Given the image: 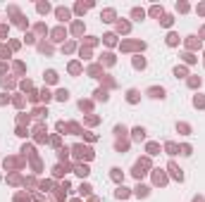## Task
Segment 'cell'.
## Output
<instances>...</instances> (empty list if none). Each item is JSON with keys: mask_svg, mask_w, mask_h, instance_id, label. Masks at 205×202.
I'll return each mask as SVG.
<instances>
[{"mask_svg": "<svg viewBox=\"0 0 205 202\" xmlns=\"http://www.w3.org/2000/svg\"><path fill=\"white\" fill-rule=\"evenodd\" d=\"M74 152L79 154V157H86V159H91V150H88V147H81V145H76V147H74Z\"/></svg>", "mask_w": 205, "mask_h": 202, "instance_id": "cell-1", "label": "cell"}, {"mask_svg": "<svg viewBox=\"0 0 205 202\" xmlns=\"http://www.w3.org/2000/svg\"><path fill=\"white\" fill-rule=\"evenodd\" d=\"M169 171H172V176H174V178H179V181L184 178V174H181V169H176L174 164H169Z\"/></svg>", "mask_w": 205, "mask_h": 202, "instance_id": "cell-2", "label": "cell"}, {"mask_svg": "<svg viewBox=\"0 0 205 202\" xmlns=\"http://www.w3.org/2000/svg\"><path fill=\"white\" fill-rule=\"evenodd\" d=\"M150 95H153V98H162L165 90H162V88H160V90H157V88H150Z\"/></svg>", "mask_w": 205, "mask_h": 202, "instance_id": "cell-3", "label": "cell"}, {"mask_svg": "<svg viewBox=\"0 0 205 202\" xmlns=\"http://www.w3.org/2000/svg\"><path fill=\"white\" fill-rule=\"evenodd\" d=\"M67 98H69L67 90H60V93H57V100H67Z\"/></svg>", "mask_w": 205, "mask_h": 202, "instance_id": "cell-4", "label": "cell"}, {"mask_svg": "<svg viewBox=\"0 0 205 202\" xmlns=\"http://www.w3.org/2000/svg\"><path fill=\"white\" fill-rule=\"evenodd\" d=\"M134 138L141 140V138H143V129H136V131H134Z\"/></svg>", "mask_w": 205, "mask_h": 202, "instance_id": "cell-5", "label": "cell"}, {"mask_svg": "<svg viewBox=\"0 0 205 202\" xmlns=\"http://www.w3.org/2000/svg\"><path fill=\"white\" fill-rule=\"evenodd\" d=\"M148 152H150V154H155V152H157V145L150 143V145H148Z\"/></svg>", "mask_w": 205, "mask_h": 202, "instance_id": "cell-6", "label": "cell"}, {"mask_svg": "<svg viewBox=\"0 0 205 202\" xmlns=\"http://www.w3.org/2000/svg\"><path fill=\"white\" fill-rule=\"evenodd\" d=\"M193 202H203V200H193Z\"/></svg>", "mask_w": 205, "mask_h": 202, "instance_id": "cell-7", "label": "cell"}]
</instances>
